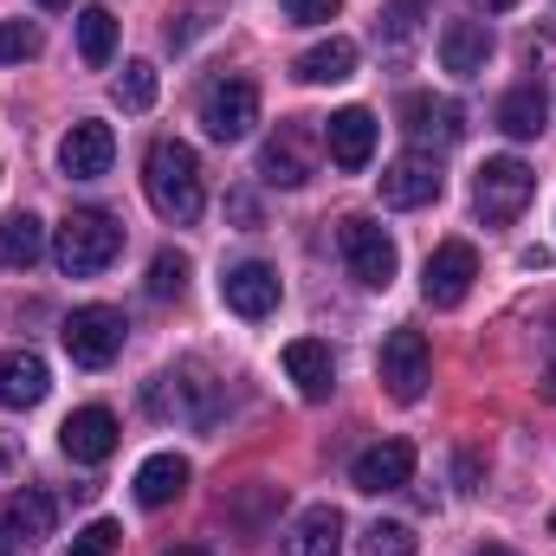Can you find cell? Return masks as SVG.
Instances as JSON below:
<instances>
[{"label":"cell","instance_id":"cell-22","mask_svg":"<svg viewBox=\"0 0 556 556\" xmlns=\"http://www.w3.org/2000/svg\"><path fill=\"white\" fill-rule=\"evenodd\" d=\"M188 492V459L181 453H149L137 466V505L142 511H162Z\"/></svg>","mask_w":556,"mask_h":556},{"label":"cell","instance_id":"cell-17","mask_svg":"<svg viewBox=\"0 0 556 556\" xmlns=\"http://www.w3.org/2000/svg\"><path fill=\"white\" fill-rule=\"evenodd\" d=\"M220 298H227V311H233V317L260 324V317H273V311H278V273H273V266H260V260L227 266V278H220Z\"/></svg>","mask_w":556,"mask_h":556},{"label":"cell","instance_id":"cell-39","mask_svg":"<svg viewBox=\"0 0 556 556\" xmlns=\"http://www.w3.org/2000/svg\"><path fill=\"white\" fill-rule=\"evenodd\" d=\"M7 459H13V446H7V440H0V472H7Z\"/></svg>","mask_w":556,"mask_h":556},{"label":"cell","instance_id":"cell-43","mask_svg":"<svg viewBox=\"0 0 556 556\" xmlns=\"http://www.w3.org/2000/svg\"><path fill=\"white\" fill-rule=\"evenodd\" d=\"M0 556H7V544H0Z\"/></svg>","mask_w":556,"mask_h":556},{"label":"cell","instance_id":"cell-13","mask_svg":"<svg viewBox=\"0 0 556 556\" xmlns=\"http://www.w3.org/2000/svg\"><path fill=\"white\" fill-rule=\"evenodd\" d=\"M350 479H356V492H369V498H382V492H402L408 479H415V440H376L369 453H356V466H350Z\"/></svg>","mask_w":556,"mask_h":556},{"label":"cell","instance_id":"cell-21","mask_svg":"<svg viewBox=\"0 0 556 556\" xmlns=\"http://www.w3.org/2000/svg\"><path fill=\"white\" fill-rule=\"evenodd\" d=\"M52 389V369L33 350H0V408H39Z\"/></svg>","mask_w":556,"mask_h":556},{"label":"cell","instance_id":"cell-42","mask_svg":"<svg viewBox=\"0 0 556 556\" xmlns=\"http://www.w3.org/2000/svg\"><path fill=\"white\" fill-rule=\"evenodd\" d=\"M551 531H556V511H551Z\"/></svg>","mask_w":556,"mask_h":556},{"label":"cell","instance_id":"cell-24","mask_svg":"<svg viewBox=\"0 0 556 556\" xmlns=\"http://www.w3.org/2000/svg\"><path fill=\"white\" fill-rule=\"evenodd\" d=\"M285 556H343V511L337 505H311L291 531Z\"/></svg>","mask_w":556,"mask_h":556},{"label":"cell","instance_id":"cell-8","mask_svg":"<svg viewBox=\"0 0 556 556\" xmlns=\"http://www.w3.org/2000/svg\"><path fill=\"white\" fill-rule=\"evenodd\" d=\"M142 402H149V415L155 420H168V415H181V420H214V382H207V369L201 363H181V369H168V376H155L149 389H142Z\"/></svg>","mask_w":556,"mask_h":556},{"label":"cell","instance_id":"cell-40","mask_svg":"<svg viewBox=\"0 0 556 556\" xmlns=\"http://www.w3.org/2000/svg\"><path fill=\"white\" fill-rule=\"evenodd\" d=\"M39 7H72V0H39Z\"/></svg>","mask_w":556,"mask_h":556},{"label":"cell","instance_id":"cell-36","mask_svg":"<svg viewBox=\"0 0 556 556\" xmlns=\"http://www.w3.org/2000/svg\"><path fill=\"white\" fill-rule=\"evenodd\" d=\"M472 7H479V13H511L518 0H472Z\"/></svg>","mask_w":556,"mask_h":556},{"label":"cell","instance_id":"cell-27","mask_svg":"<svg viewBox=\"0 0 556 556\" xmlns=\"http://www.w3.org/2000/svg\"><path fill=\"white\" fill-rule=\"evenodd\" d=\"M78 52H85V65H111V52H117V13L111 7L78 13Z\"/></svg>","mask_w":556,"mask_h":556},{"label":"cell","instance_id":"cell-41","mask_svg":"<svg viewBox=\"0 0 556 556\" xmlns=\"http://www.w3.org/2000/svg\"><path fill=\"white\" fill-rule=\"evenodd\" d=\"M551 395H556V363H551Z\"/></svg>","mask_w":556,"mask_h":556},{"label":"cell","instance_id":"cell-16","mask_svg":"<svg viewBox=\"0 0 556 556\" xmlns=\"http://www.w3.org/2000/svg\"><path fill=\"white\" fill-rule=\"evenodd\" d=\"M39 538H52V498L33 492V485L7 492V498H0V544H7V551H33Z\"/></svg>","mask_w":556,"mask_h":556},{"label":"cell","instance_id":"cell-19","mask_svg":"<svg viewBox=\"0 0 556 556\" xmlns=\"http://www.w3.org/2000/svg\"><path fill=\"white\" fill-rule=\"evenodd\" d=\"M485 59H492V26L485 20H446L440 26V65L453 78H479Z\"/></svg>","mask_w":556,"mask_h":556},{"label":"cell","instance_id":"cell-28","mask_svg":"<svg viewBox=\"0 0 556 556\" xmlns=\"http://www.w3.org/2000/svg\"><path fill=\"white\" fill-rule=\"evenodd\" d=\"M363 556H420V538L402 518H376V525L363 531Z\"/></svg>","mask_w":556,"mask_h":556},{"label":"cell","instance_id":"cell-11","mask_svg":"<svg viewBox=\"0 0 556 556\" xmlns=\"http://www.w3.org/2000/svg\"><path fill=\"white\" fill-rule=\"evenodd\" d=\"M402 130L415 149H453L466 137V111L453 98H433V91H408L402 98Z\"/></svg>","mask_w":556,"mask_h":556},{"label":"cell","instance_id":"cell-35","mask_svg":"<svg viewBox=\"0 0 556 556\" xmlns=\"http://www.w3.org/2000/svg\"><path fill=\"white\" fill-rule=\"evenodd\" d=\"M459 485H466V492L479 485V459H472V453H459Z\"/></svg>","mask_w":556,"mask_h":556},{"label":"cell","instance_id":"cell-18","mask_svg":"<svg viewBox=\"0 0 556 556\" xmlns=\"http://www.w3.org/2000/svg\"><path fill=\"white\" fill-rule=\"evenodd\" d=\"M59 446H65V459H78V466L111 459V453H117V415H111V408H78V415H65Z\"/></svg>","mask_w":556,"mask_h":556},{"label":"cell","instance_id":"cell-1","mask_svg":"<svg viewBox=\"0 0 556 556\" xmlns=\"http://www.w3.org/2000/svg\"><path fill=\"white\" fill-rule=\"evenodd\" d=\"M142 194H149V207H155L168 227L201 220V207H207L201 155H194L188 142H175V137H155L149 142V155H142Z\"/></svg>","mask_w":556,"mask_h":556},{"label":"cell","instance_id":"cell-29","mask_svg":"<svg viewBox=\"0 0 556 556\" xmlns=\"http://www.w3.org/2000/svg\"><path fill=\"white\" fill-rule=\"evenodd\" d=\"M117 104H124V111H149V104H155V65H149V59H130V65H124Z\"/></svg>","mask_w":556,"mask_h":556},{"label":"cell","instance_id":"cell-20","mask_svg":"<svg viewBox=\"0 0 556 556\" xmlns=\"http://www.w3.org/2000/svg\"><path fill=\"white\" fill-rule=\"evenodd\" d=\"M285 376L298 382V395H304V402H330V389H337L330 343H317V337H298V343H285Z\"/></svg>","mask_w":556,"mask_h":556},{"label":"cell","instance_id":"cell-30","mask_svg":"<svg viewBox=\"0 0 556 556\" xmlns=\"http://www.w3.org/2000/svg\"><path fill=\"white\" fill-rule=\"evenodd\" d=\"M188 291V260L181 253H155L149 260V298H181Z\"/></svg>","mask_w":556,"mask_h":556},{"label":"cell","instance_id":"cell-12","mask_svg":"<svg viewBox=\"0 0 556 556\" xmlns=\"http://www.w3.org/2000/svg\"><path fill=\"white\" fill-rule=\"evenodd\" d=\"M311 168H317V137L304 124H278L266 137V149H260V175L278 181V188H304Z\"/></svg>","mask_w":556,"mask_h":556},{"label":"cell","instance_id":"cell-32","mask_svg":"<svg viewBox=\"0 0 556 556\" xmlns=\"http://www.w3.org/2000/svg\"><path fill=\"white\" fill-rule=\"evenodd\" d=\"M117 544H124V531H117L111 518H98V525H85V531L72 538V551H65V556H111Z\"/></svg>","mask_w":556,"mask_h":556},{"label":"cell","instance_id":"cell-7","mask_svg":"<svg viewBox=\"0 0 556 556\" xmlns=\"http://www.w3.org/2000/svg\"><path fill=\"white\" fill-rule=\"evenodd\" d=\"M260 124V85L253 78H214L201 91V130L214 142H247Z\"/></svg>","mask_w":556,"mask_h":556},{"label":"cell","instance_id":"cell-23","mask_svg":"<svg viewBox=\"0 0 556 556\" xmlns=\"http://www.w3.org/2000/svg\"><path fill=\"white\" fill-rule=\"evenodd\" d=\"M291 72H298L304 85H343V78H356V39L330 33V39H317L311 52H298Z\"/></svg>","mask_w":556,"mask_h":556},{"label":"cell","instance_id":"cell-33","mask_svg":"<svg viewBox=\"0 0 556 556\" xmlns=\"http://www.w3.org/2000/svg\"><path fill=\"white\" fill-rule=\"evenodd\" d=\"M415 20H420V0H395V7L382 13V39H389V46H408V39H415Z\"/></svg>","mask_w":556,"mask_h":556},{"label":"cell","instance_id":"cell-38","mask_svg":"<svg viewBox=\"0 0 556 556\" xmlns=\"http://www.w3.org/2000/svg\"><path fill=\"white\" fill-rule=\"evenodd\" d=\"M472 556H518V551H505V544H485V551H472Z\"/></svg>","mask_w":556,"mask_h":556},{"label":"cell","instance_id":"cell-10","mask_svg":"<svg viewBox=\"0 0 556 556\" xmlns=\"http://www.w3.org/2000/svg\"><path fill=\"white\" fill-rule=\"evenodd\" d=\"M472 278H479V253H472L466 240H440V247L427 253V273H420V298H427L433 311H453V304H466Z\"/></svg>","mask_w":556,"mask_h":556},{"label":"cell","instance_id":"cell-31","mask_svg":"<svg viewBox=\"0 0 556 556\" xmlns=\"http://www.w3.org/2000/svg\"><path fill=\"white\" fill-rule=\"evenodd\" d=\"M0 59H7V65L39 59V26H26V20H0Z\"/></svg>","mask_w":556,"mask_h":556},{"label":"cell","instance_id":"cell-26","mask_svg":"<svg viewBox=\"0 0 556 556\" xmlns=\"http://www.w3.org/2000/svg\"><path fill=\"white\" fill-rule=\"evenodd\" d=\"M544 117H551V104H544V85H518V91H505L498 98V130L505 137H538L544 130Z\"/></svg>","mask_w":556,"mask_h":556},{"label":"cell","instance_id":"cell-37","mask_svg":"<svg viewBox=\"0 0 556 556\" xmlns=\"http://www.w3.org/2000/svg\"><path fill=\"white\" fill-rule=\"evenodd\" d=\"M162 556H214V551H201V544H175V551H162Z\"/></svg>","mask_w":556,"mask_h":556},{"label":"cell","instance_id":"cell-15","mask_svg":"<svg viewBox=\"0 0 556 556\" xmlns=\"http://www.w3.org/2000/svg\"><path fill=\"white\" fill-rule=\"evenodd\" d=\"M111 162H117V137H111V124H98V117L72 124L65 142H59V168H65L72 181H98V175H111Z\"/></svg>","mask_w":556,"mask_h":556},{"label":"cell","instance_id":"cell-5","mask_svg":"<svg viewBox=\"0 0 556 556\" xmlns=\"http://www.w3.org/2000/svg\"><path fill=\"white\" fill-rule=\"evenodd\" d=\"M531 194H538V175H531V162H518V155H492V162L472 175V207H479V220H492V227L518 220Z\"/></svg>","mask_w":556,"mask_h":556},{"label":"cell","instance_id":"cell-4","mask_svg":"<svg viewBox=\"0 0 556 556\" xmlns=\"http://www.w3.org/2000/svg\"><path fill=\"white\" fill-rule=\"evenodd\" d=\"M337 253H343V266H350V278H356V285H369V291H389V285H395L402 253H395V240H389L369 214L337 220Z\"/></svg>","mask_w":556,"mask_h":556},{"label":"cell","instance_id":"cell-3","mask_svg":"<svg viewBox=\"0 0 556 556\" xmlns=\"http://www.w3.org/2000/svg\"><path fill=\"white\" fill-rule=\"evenodd\" d=\"M382 389L402 402V408H415L420 395H427V382H433V343H427V330L415 324H395L389 337H382Z\"/></svg>","mask_w":556,"mask_h":556},{"label":"cell","instance_id":"cell-9","mask_svg":"<svg viewBox=\"0 0 556 556\" xmlns=\"http://www.w3.org/2000/svg\"><path fill=\"white\" fill-rule=\"evenodd\" d=\"M376 188H382V207H427V201H440V188H446V175H440V155L433 149H402L382 175H376Z\"/></svg>","mask_w":556,"mask_h":556},{"label":"cell","instance_id":"cell-25","mask_svg":"<svg viewBox=\"0 0 556 556\" xmlns=\"http://www.w3.org/2000/svg\"><path fill=\"white\" fill-rule=\"evenodd\" d=\"M39 253H46L39 214H7V220H0V266H7V273H26Z\"/></svg>","mask_w":556,"mask_h":556},{"label":"cell","instance_id":"cell-6","mask_svg":"<svg viewBox=\"0 0 556 556\" xmlns=\"http://www.w3.org/2000/svg\"><path fill=\"white\" fill-rule=\"evenodd\" d=\"M59 337H65V356H72L78 369H111V363L124 356V311H111V304H78Z\"/></svg>","mask_w":556,"mask_h":556},{"label":"cell","instance_id":"cell-14","mask_svg":"<svg viewBox=\"0 0 556 556\" xmlns=\"http://www.w3.org/2000/svg\"><path fill=\"white\" fill-rule=\"evenodd\" d=\"M324 155H330L343 175L369 168V155H376V117H369L363 104H350V111H330V117H324Z\"/></svg>","mask_w":556,"mask_h":556},{"label":"cell","instance_id":"cell-2","mask_svg":"<svg viewBox=\"0 0 556 556\" xmlns=\"http://www.w3.org/2000/svg\"><path fill=\"white\" fill-rule=\"evenodd\" d=\"M117 253H124V227H117L111 214H98V207H72V214L59 220V233H52V260H59L65 278L104 273Z\"/></svg>","mask_w":556,"mask_h":556},{"label":"cell","instance_id":"cell-34","mask_svg":"<svg viewBox=\"0 0 556 556\" xmlns=\"http://www.w3.org/2000/svg\"><path fill=\"white\" fill-rule=\"evenodd\" d=\"M278 7H285V20H298V26H324V20L343 13V0H278Z\"/></svg>","mask_w":556,"mask_h":556}]
</instances>
